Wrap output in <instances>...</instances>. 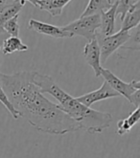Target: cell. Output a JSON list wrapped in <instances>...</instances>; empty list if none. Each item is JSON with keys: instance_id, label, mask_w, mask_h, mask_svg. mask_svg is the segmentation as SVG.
<instances>
[{"instance_id": "obj_1", "label": "cell", "mask_w": 140, "mask_h": 158, "mask_svg": "<svg viewBox=\"0 0 140 158\" xmlns=\"http://www.w3.org/2000/svg\"><path fill=\"white\" fill-rule=\"evenodd\" d=\"M33 72H19L13 74L0 73V85L19 116L37 131L51 135H64L80 130L71 117L59 104L43 96L33 82Z\"/></svg>"}, {"instance_id": "obj_2", "label": "cell", "mask_w": 140, "mask_h": 158, "mask_svg": "<svg viewBox=\"0 0 140 158\" xmlns=\"http://www.w3.org/2000/svg\"><path fill=\"white\" fill-rule=\"evenodd\" d=\"M32 79L43 94L47 93L59 101L61 110L79 124L80 130H84L89 134H97L111 126L113 120L111 114L97 111L84 105L76 98L60 89L51 76L33 72Z\"/></svg>"}, {"instance_id": "obj_3", "label": "cell", "mask_w": 140, "mask_h": 158, "mask_svg": "<svg viewBox=\"0 0 140 158\" xmlns=\"http://www.w3.org/2000/svg\"><path fill=\"white\" fill-rule=\"evenodd\" d=\"M63 28L74 35L82 36L88 41L95 39L100 28V14L80 17L78 19L68 23Z\"/></svg>"}, {"instance_id": "obj_4", "label": "cell", "mask_w": 140, "mask_h": 158, "mask_svg": "<svg viewBox=\"0 0 140 158\" xmlns=\"http://www.w3.org/2000/svg\"><path fill=\"white\" fill-rule=\"evenodd\" d=\"M130 31L120 30L117 33H113L110 36H100L96 35V39L100 47V61L101 63H106L110 56L114 53L120 47H122L130 39Z\"/></svg>"}, {"instance_id": "obj_5", "label": "cell", "mask_w": 140, "mask_h": 158, "mask_svg": "<svg viewBox=\"0 0 140 158\" xmlns=\"http://www.w3.org/2000/svg\"><path fill=\"white\" fill-rule=\"evenodd\" d=\"M101 76H103L105 81H107L111 88L117 92L120 96L126 98L129 101L131 96L137 91L140 90V82L138 80H133L130 83H126L122 81L120 78H118L114 73H112L110 69H102L101 72Z\"/></svg>"}, {"instance_id": "obj_6", "label": "cell", "mask_w": 140, "mask_h": 158, "mask_svg": "<svg viewBox=\"0 0 140 158\" xmlns=\"http://www.w3.org/2000/svg\"><path fill=\"white\" fill-rule=\"evenodd\" d=\"M117 97H120V94L116 91H114L107 81H105L98 90L88 93L84 94V96H81L76 98L84 105L90 107L95 102L111 98H117Z\"/></svg>"}, {"instance_id": "obj_7", "label": "cell", "mask_w": 140, "mask_h": 158, "mask_svg": "<svg viewBox=\"0 0 140 158\" xmlns=\"http://www.w3.org/2000/svg\"><path fill=\"white\" fill-rule=\"evenodd\" d=\"M28 28L32 31L38 33L46 35L52 38H58V39H64V38H72L73 34L64 30L63 27L55 26L48 23L41 22L36 19H30Z\"/></svg>"}, {"instance_id": "obj_8", "label": "cell", "mask_w": 140, "mask_h": 158, "mask_svg": "<svg viewBox=\"0 0 140 158\" xmlns=\"http://www.w3.org/2000/svg\"><path fill=\"white\" fill-rule=\"evenodd\" d=\"M84 57L88 64L94 70L96 77L101 76L102 66L100 61V47L97 39H92L84 47Z\"/></svg>"}, {"instance_id": "obj_9", "label": "cell", "mask_w": 140, "mask_h": 158, "mask_svg": "<svg viewBox=\"0 0 140 158\" xmlns=\"http://www.w3.org/2000/svg\"><path fill=\"white\" fill-rule=\"evenodd\" d=\"M116 9H117V1L111 4L110 9L100 13V28L97 31V35L106 37L113 34L116 19Z\"/></svg>"}, {"instance_id": "obj_10", "label": "cell", "mask_w": 140, "mask_h": 158, "mask_svg": "<svg viewBox=\"0 0 140 158\" xmlns=\"http://www.w3.org/2000/svg\"><path fill=\"white\" fill-rule=\"evenodd\" d=\"M24 5L25 2L22 1V0H15L12 4L0 9V34L4 32V23L10 19H12L13 17H14L15 15H18Z\"/></svg>"}, {"instance_id": "obj_11", "label": "cell", "mask_w": 140, "mask_h": 158, "mask_svg": "<svg viewBox=\"0 0 140 158\" xmlns=\"http://www.w3.org/2000/svg\"><path fill=\"white\" fill-rule=\"evenodd\" d=\"M71 0H38V9L46 11L51 17H57L63 13L64 8Z\"/></svg>"}, {"instance_id": "obj_12", "label": "cell", "mask_w": 140, "mask_h": 158, "mask_svg": "<svg viewBox=\"0 0 140 158\" xmlns=\"http://www.w3.org/2000/svg\"><path fill=\"white\" fill-rule=\"evenodd\" d=\"M140 21V2L129 9L122 19L121 30L130 31L139 25Z\"/></svg>"}, {"instance_id": "obj_13", "label": "cell", "mask_w": 140, "mask_h": 158, "mask_svg": "<svg viewBox=\"0 0 140 158\" xmlns=\"http://www.w3.org/2000/svg\"><path fill=\"white\" fill-rule=\"evenodd\" d=\"M140 118V113H139V107H136L135 110L130 113V116L126 118L120 120L117 123V128H116V134L119 136H123L125 134H128L131 128L138 123Z\"/></svg>"}, {"instance_id": "obj_14", "label": "cell", "mask_w": 140, "mask_h": 158, "mask_svg": "<svg viewBox=\"0 0 140 158\" xmlns=\"http://www.w3.org/2000/svg\"><path fill=\"white\" fill-rule=\"evenodd\" d=\"M28 46L22 43L19 37H10L2 44V52L4 55H9L14 52H23L27 51Z\"/></svg>"}, {"instance_id": "obj_15", "label": "cell", "mask_w": 140, "mask_h": 158, "mask_svg": "<svg viewBox=\"0 0 140 158\" xmlns=\"http://www.w3.org/2000/svg\"><path fill=\"white\" fill-rule=\"evenodd\" d=\"M111 3L108 0H89L88 4L85 7L84 11L81 15V17H85V15L100 14L102 12L107 11L110 9Z\"/></svg>"}, {"instance_id": "obj_16", "label": "cell", "mask_w": 140, "mask_h": 158, "mask_svg": "<svg viewBox=\"0 0 140 158\" xmlns=\"http://www.w3.org/2000/svg\"><path fill=\"white\" fill-rule=\"evenodd\" d=\"M18 19H19V14L15 15L14 17H13L9 20H7L3 25L4 32L9 34L11 37H18V35H19Z\"/></svg>"}, {"instance_id": "obj_17", "label": "cell", "mask_w": 140, "mask_h": 158, "mask_svg": "<svg viewBox=\"0 0 140 158\" xmlns=\"http://www.w3.org/2000/svg\"><path fill=\"white\" fill-rule=\"evenodd\" d=\"M0 103H1L8 110V112H9L12 115V117L14 118V120H18V118L20 117L18 112L13 106L12 102L10 101L9 98H8V96L6 94V93H5V91L2 88L1 85H0Z\"/></svg>"}, {"instance_id": "obj_18", "label": "cell", "mask_w": 140, "mask_h": 158, "mask_svg": "<svg viewBox=\"0 0 140 158\" xmlns=\"http://www.w3.org/2000/svg\"><path fill=\"white\" fill-rule=\"evenodd\" d=\"M140 2V0H119L117 1V9H116V15H120V19L122 20L124 15L134 5Z\"/></svg>"}, {"instance_id": "obj_19", "label": "cell", "mask_w": 140, "mask_h": 158, "mask_svg": "<svg viewBox=\"0 0 140 158\" xmlns=\"http://www.w3.org/2000/svg\"><path fill=\"white\" fill-rule=\"evenodd\" d=\"M130 102L133 105H134L135 108L136 107H139V105H140V90H137L133 94V96H131V98L130 99Z\"/></svg>"}, {"instance_id": "obj_20", "label": "cell", "mask_w": 140, "mask_h": 158, "mask_svg": "<svg viewBox=\"0 0 140 158\" xmlns=\"http://www.w3.org/2000/svg\"><path fill=\"white\" fill-rule=\"evenodd\" d=\"M14 1H15V0H0V9L12 4Z\"/></svg>"}, {"instance_id": "obj_21", "label": "cell", "mask_w": 140, "mask_h": 158, "mask_svg": "<svg viewBox=\"0 0 140 158\" xmlns=\"http://www.w3.org/2000/svg\"><path fill=\"white\" fill-rule=\"evenodd\" d=\"M22 1H24V2L28 1V2H30L31 4H33L35 7L38 8V0H22Z\"/></svg>"}, {"instance_id": "obj_22", "label": "cell", "mask_w": 140, "mask_h": 158, "mask_svg": "<svg viewBox=\"0 0 140 158\" xmlns=\"http://www.w3.org/2000/svg\"><path fill=\"white\" fill-rule=\"evenodd\" d=\"M0 49H1V44H0Z\"/></svg>"}, {"instance_id": "obj_23", "label": "cell", "mask_w": 140, "mask_h": 158, "mask_svg": "<svg viewBox=\"0 0 140 158\" xmlns=\"http://www.w3.org/2000/svg\"><path fill=\"white\" fill-rule=\"evenodd\" d=\"M108 1H110V2H111V0H108Z\"/></svg>"}]
</instances>
